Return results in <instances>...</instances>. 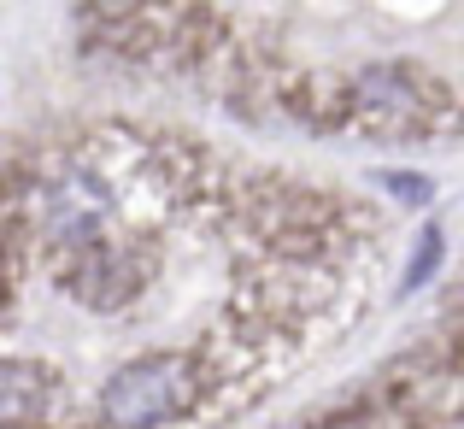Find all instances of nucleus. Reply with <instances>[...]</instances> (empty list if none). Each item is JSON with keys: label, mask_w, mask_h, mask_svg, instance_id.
<instances>
[{"label": "nucleus", "mask_w": 464, "mask_h": 429, "mask_svg": "<svg viewBox=\"0 0 464 429\" xmlns=\"http://www.w3.org/2000/svg\"><path fill=\"white\" fill-rule=\"evenodd\" d=\"M206 400V365L194 353H141L101 383V429H170Z\"/></svg>", "instance_id": "obj_1"}, {"label": "nucleus", "mask_w": 464, "mask_h": 429, "mask_svg": "<svg viewBox=\"0 0 464 429\" xmlns=\"http://www.w3.org/2000/svg\"><path fill=\"white\" fill-rule=\"evenodd\" d=\"M347 101H353L347 124L364 130V136H388V141L430 136L447 112V89L411 65H371L359 77H347Z\"/></svg>", "instance_id": "obj_2"}, {"label": "nucleus", "mask_w": 464, "mask_h": 429, "mask_svg": "<svg viewBox=\"0 0 464 429\" xmlns=\"http://www.w3.org/2000/svg\"><path fill=\"white\" fill-rule=\"evenodd\" d=\"M59 406V376L35 359H6L0 353V429H35Z\"/></svg>", "instance_id": "obj_3"}, {"label": "nucleus", "mask_w": 464, "mask_h": 429, "mask_svg": "<svg viewBox=\"0 0 464 429\" xmlns=\"http://www.w3.org/2000/svg\"><path fill=\"white\" fill-rule=\"evenodd\" d=\"M435 265H441V236H435V229H423V236H418V253H411V271H406V294L423 288V277H430Z\"/></svg>", "instance_id": "obj_4"}, {"label": "nucleus", "mask_w": 464, "mask_h": 429, "mask_svg": "<svg viewBox=\"0 0 464 429\" xmlns=\"http://www.w3.org/2000/svg\"><path fill=\"white\" fill-rule=\"evenodd\" d=\"M388 189H394V194H406V200H430V182H418V177H394Z\"/></svg>", "instance_id": "obj_5"}]
</instances>
